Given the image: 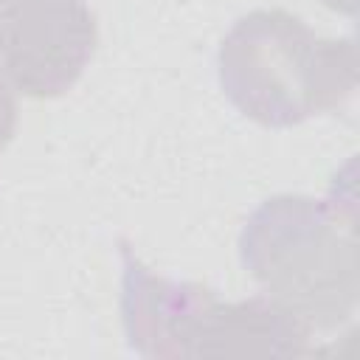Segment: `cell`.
I'll return each mask as SVG.
<instances>
[{"instance_id":"obj_1","label":"cell","mask_w":360,"mask_h":360,"mask_svg":"<svg viewBox=\"0 0 360 360\" xmlns=\"http://www.w3.org/2000/svg\"><path fill=\"white\" fill-rule=\"evenodd\" d=\"M219 76L245 115L287 127L352 96L357 53L352 39H318L298 17L253 11L222 42Z\"/></svg>"},{"instance_id":"obj_2","label":"cell","mask_w":360,"mask_h":360,"mask_svg":"<svg viewBox=\"0 0 360 360\" xmlns=\"http://www.w3.org/2000/svg\"><path fill=\"white\" fill-rule=\"evenodd\" d=\"M245 267L276 304L321 329L340 326L357 304V248L338 208L307 200H267L242 236Z\"/></svg>"},{"instance_id":"obj_3","label":"cell","mask_w":360,"mask_h":360,"mask_svg":"<svg viewBox=\"0 0 360 360\" xmlns=\"http://www.w3.org/2000/svg\"><path fill=\"white\" fill-rule=\"evenodd\" d=\"M96 25L82 0H8L0 20V62L28 96L65 93L87 65Z\"/></svg>"},{"instance_id":"obj_4","label":"cell","mask_w":360,"mask_h":360,"mask_svg":"<svg viewBox=\"0 0 360 360\" xmlns=\"http://www.w3.org/2000/svg\"><path fill=\"white\" fill-rule=\"evenodd\" d=\"M11 129H14V101L8 84L0 79V146L11 138Z\"/></svg>"}]
</instances>
